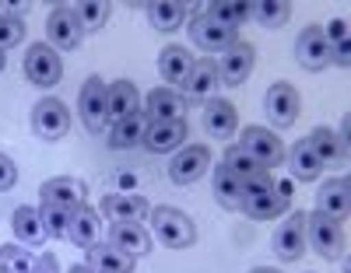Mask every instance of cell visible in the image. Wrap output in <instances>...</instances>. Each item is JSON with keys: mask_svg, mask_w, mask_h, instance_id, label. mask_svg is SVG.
I'll use <instances>...</instances> for the list:
<instances>
[{"mask_svg": "<svg viewBox=\"0 0 351 273\" xmlns=\"http://www.w3.org/2000/svg\"><path fill=\"white\" fill-rule=\"evenodd\" d=\"M148 218H152L155 238L162 242V246H169V249H190L193 242H197V228H193V221L183 214V210H176V207H155Z\"/></svg>", "mask_w": 351, "mask_h": 273, "instance_id": "1", "label": "cell"}, {"mask_svg": "<svg viewBox=\"0 0 351 273\" xmlns=\"http://www.w3.org/2000/svg\"><path fill=\"white\" fill-rule=\"evenodd\" d=\"M25 77L36 88H53L64 77V60L49 42H32L25 53Z\"/></svg>", "mask_w": 351, "mask_h": 273, "instance_id": "2", "label": "cell"}, {"mask_svg": "<svg viewBox=\"0 0 351 273\" xmlns=\"http://www.w3.org/2000/svg\"><path fill=\"white\" fill-rule=\"evenodd\" d=\"M306 238H309V246L324 256V259H341V256H344V231H341V221L319 214V210L306 214Z\"/></svg>", "mask_w": 351, "mask_h": 273, "instance_id": "3", "label": "cell"}, {"mask_svg": "<svg viewBox=\"0 0 351 273\" xmlns=\"http://www.w3.org/2000/svg\"><path fill=\"white\" fill-rule=\"evenodd\" d=\"M106 81L99 74H92L84 84H81V95H77V109H81V123L84 130L92 133H102L109 127V116H106Z\"/></svg>", "mask_w": 351, "mask_h": 273, "instance_id": "4", "label": "cell"}, {"mask_svg": "<svg viewBox=\"0 0 351 273\" xmlns=\"http://www.w3.org/2000/svg\"><path fill=\"white\" fill-rule=\"evenodd\" d=\"M239 147L246 151V155H253L263 168H271V165H281L288 158V151L281 144V137L267 127H246L243 137H239Z\"/></svg>", "mask_w": 351, "mask_h": 273, "instance_id": "5", "label": "cell"}, {"mask_svg": "<svg viewBox=\"0 0 351 273\" xmlns=\"http://www.w3.org/2000/svg\"><path fill=\"white\" fill-rule=\"evenodd\" d=\"M295 60H299L302 70H324V67L334 64V49H330V42H327V36H324V28H319V25H309V28L299 32Z\"/></svg>", "mask_w": 351, "mask_h": 273, "instance_id": "6", "label": "cell"}, {"mask_svg": "<svg viewBox=\"0 0 351 273\" xmlns=\"http://www.w3.org/2000/svg\"><path fill=\"white\" fill-rule=\"evenodd\" d=\"M299 109H302L299 91L291 88V84H285V81L271 84L267 95H263V112H267V119H271L278 130H288L291 123H295V119H299Z\"/></svg>", "mask_w": 351, "mask_h": 273, "instance_id": "7", "label": "cell"}, {"mask_svg": "<svg viewBox=\"0 0 351 273\" xmlns=\"http://www.w3.org/2000/svg\"><path fill=\"white\" fill-rule=\"evenodd\" d=\"M253 60H256V49L250 42H239L236 39L221 53V60H215V64H218V81L228 84V88H239L253 74Z\"/></svg>", "mask_w": 351, "mask_h": 273, "instance_id": "8", "label": "cell"}, {"mask_svg": "<svg viewBox=\"0 0 351 273\" xmlns=\"http://www.w3.org/2000/svg\"><path fill=\"white\" fill-rule=\"evenodd\" d=\"M32 127L43 140H60L71 130V112L60 99H39L32 109Z\"/></svg>", "mask_w": 351, "mask_h": 273, "instance_id": "9", "label": "cell"}, {"mask_svg": "<svg viewBox=\"0 0 351 273\" xmlns=\"http://www.w3.org/2000/svg\"><path fill=\"white\" fill-rule=\"evenodd\" d=\"M46 36H49V46H53V49H64V53H67V49H77L84 28H81L74 8H67V4L53 8V11H49V21H46Z\"/></svg>", "mask_w": 351, "mask_h": 273, "instance_id": "10", "label": "cell"}, {"mask_svg": "<svg viewBox=\"0 0 351 273\" xmlns=\"http://www.w3.org/2000/svg\"><path fill=\"white\" fill-rule=\"evenodd\" d=\"M208 168H211V151L204 144H190V147H180V155L169 161V179L180 182V186H190Z\"/></svg>", "mask_w": 351, "mask_h": 273, "instance_id": "11", "label": "cell"}, {"mask_svg": "<svg viewBox=\"0 0 351 273\" xmlns=\"http://www.w3.org/2000/svg\"><path fill=\"white\" fill-rule=\"evenodd\" d=\"M190 39L208 53H225L232 42H236V28H225L221 21H215L208 11H204L190 21Z\"/></svg>", "mask_w": 351, "mask_h": 273, "instance_id": "12", "label": "cell"}, {"mask_svg": "<svg viewBox=\"0 0 351 273\" xmlns=\"http://www.w3.org/2000/svg\"><path fill=\"white\" fill-rule=\"evenodd\" d=\"M274 252L281 263H295L306 252V214H288L274 231Z\"/></svg>", "mask_w": 351, "mask_h": 273, "instance_id": "13", "label": "cell"}, {"mask_svg": "<svg viewBox=\"0 0 351 273\" xmlns=\"http://www.w3.org/2000/svg\"><path fill=\"white\" fill-rule=\"evenodd\" d=\"M102 214L109 221L141 224L144 218L152 214V203L144 200V196H134V193H109V196H102Z\"/></svg>", "mask_w": 351, "mask_h": 273, "instance_id": "14", "label": "cell"}, {"mask_svg": "<svg viewBox=\"0 0 351 273\" xmlns=\"http://www.w3.org/2000/svg\"><path fill=\"white\" fill-rule=\"evenodd\" d=\"M39 196H43V203H49L56 210H67V214H74L77 207H84V186H81L77 179H71V175L43 182Z\"/></svg>", "mask_w": 351, "mask_h": 273, "instance_id": "15", "label": "cell"}, {"mask_svg": "<svg viewBox=\"0 0 351 273\" xmlns=\"http://www.w3.org/2000/svg\"><path fill=\"white\" fill-rule=\"evenodd\" d=\"M144 116L152 123H172V119L186 116V95H180L176 88H155L148 102H144Z\"/></svg>", "mask_w": 351, "mask_h": 273, "instance_id": "16", "label": "cell"}, {"mask_svg": "<svg viewBox=\"0 0 351 273\" xmlns=\"http://www.w3.org/2000/svg\"><path fill=\"white\" fill-rule=\"evenodd\" d=\"M144 147L152 155H169V151H180L186 144V123L183 119H172V123H148L144 130Z\"/></svg>", "mask_w": 351, "mask_h": 273, "instance_id": "17", "label": "cell"}, {"mask_svg": "<svg viewBox=\"0 0 351 273\" xmlns=\"http://www.w3.org/2000/svg\"><path fill=\"white\" fill-rule=\"evenodd\" d=\"M316 210L334 218V221L348 218V210H351V182H348V175L324 182V190H319V196H316Z\"/></svg>", "mask_w": 351, "mask_h": 273, "instance_id": "18", "label": "cell"}, {"mask_svg": "<svg viewBox=\"0 0 351 273\" xmlns=\"http://www.w3.org/2000/svg\"><path fill=\"white\" fill-rule=\"evenodd\" d=\"M134 112H141V95H137L134 81H112L106 88V116L112 123H120V119H127Z\"/></svg>", "mask_w": 351, "mask_h": 273, "instance_id": "19", "label": "cell"}, {"mask_svg": "<svg viewBox=\"0 0 351 273\" xmlns=\"http://www.w3.org/2000/svg\"><path fill=\"white\" fill-rule=\"evenodd\" d=\"M186 95L193 99V102H211L215 99V91L221 88V81H218V64L215 60H193V70H190V77H186Z\"/></svg>", "mask_w": 351, "mask_h": 273, "instance_id": "20", "label": "cell"}, {"mask_svg": "<svg viewBox=\"0 0 351 273\" xmlns=\"http://www.w3.org/2000/svg\"><path fill=\"white\" fill-rule=\"evenodd\" d=\"M236 127H239V112H236V105H232V102L211 99L208 105H204V130H208V137L225 140V137L236 133Z\"/></svg>", "mask_w": 351, "mask_h": 273, "instance_id": "21", "label": "cell"}, {"mask_svg": "<svg viewBox=\"0 0 351 273\" xmlns=\"http://www.w3.org/2000/svg\"><path fill=\"white\" fill-rule=\"evenodd\" d=\"M288 193L281 190H271V193H256V196H246L243 203H239V210L250 218V221H274V218H281L285 210H288Z\"/></svg>", "mask_w": 351, "mask_h": 273, "instance_id": "22", "label": "cell"}, {"mask_svg": "<svg viewBox=\"0 0 351 273\" xmlns=\"http://www.w3.org/2000/svg\"><path fill=\"white\" fill-rule=\"evenodd\" d=\"M109 246H116L127 256H144L152 249V235L141 224H123V221H109Z\"/></svg>", "mask_w": 351, "mask_h": 273, "instance_id": "23", "label": "cell"}, {"mask_svg": "<svg viewBox=\"0 0 351 273\" xmlns=\"http://www.w3.org/2000/svg\"><path fill=\"white\" fill-rule=\"evenodd\" d=\"M88 266H92V273H134V256L120 252L109 242H99L88 249Z\"/></svg>", "mask_w": 351, "mask_h": 273, "instance_id": "24", "label": "cell"}, {"mask_svg": "<svg viewBox=\"0 0 351 273\" xmlns=\"http://www.w3.org/2000/svg\"><path fill=\"white\" fill-rule=\"evenodd\" d=\"M148 123H152V119L144 116V109H141V112H134V116H127V119H120V123H112L109 147H116V151H130V147H141V140H144V130H148Z\"/></svg>", "mask_w": 351, "mask_h": 273, "instance_id": "25", "label": "cell"}, {"mask_svg": "<svg viewBox=\"0 0 351 273\" xmlns=\"http://www.w3.org/2000/svg\"><path fill=\"white\" fill-rule=\"evenodd\" d=\"M67 238L74 242L77 249H92L99 246V214L92 207H77L74 214H71V228H67Z\"/></svg>", "mask_w": 351, "mask_h": 273, "instance_id": "26", "label": "cell"}, {"mask_svg": "<svg viewBox=\"0 0 351 273\" xmlns=\"http://www.w3.org/2000/svg\"><path fill=\"white\" fill-rule=\"evenodd\" d=\"M309 147L316 151V158L324 165H344L348 161V144H341V137L330 127H316L309 133Z\"/></svg>", "mask_w": 351, "mask_h": 273, "instance_id": "27", "label": "cell"}, {"mask_svg": "<svg viewBox=\"0 0 351 273\" xmlns=\"http://www.w3.org/2000/svg\"><path fill=\"white\" fill-rule=\"evenodd\" d=\"M158 70H162V77H165L169 84H186V77H190V70H193L190 49H183V46H165L162 56H158Z\"/></svg>", "mask_w": 351, "mask_h": 273, "instance_id": "28", "label": "cell"}, {"mask_svg": "<svg viewBox=\"0 0 351 273\" xmlns=\"http://www.w3.org/2000/svg\"><path fill=\"white\" fill-rule=\"evenodd\" d=\"M11 228H14L18 242H25V246H32V249H39L46 242V228H43V218H39L36 207H18L14 218H11Z\"/></svg>", "mask_w": 351, "mask_h": 273, "instance_id": "29", "label": "cell"}, {"mask_svg": "<svg viewBox=\"0 0 351 273\" xmlns=\"http://www.w3.org/2000/svg\"><path fill=\"white\" fill-rule=\"evenodd\" d=\"M288 165H291V175L299 182H313L319 172H324V161L316 158V151L309 147V140H299L295 147L288 151Z\"/></svg>", "mask_w": 351, "mask_h": 273, "instance_id": "30", "label": "cell"}, {"mask_svg": "<svg viewBox=\"0 0 351 273\" xmlns=\"http://www.w3.org/2000/svg\"><path fill=\"white\" fill-rule=\"evenodd\" d=\"M215 200L225 207V210H239V203L246 200V190H243V182L232 175L225 165L215 168Z\"/></svg>", "mask_w": 351, "mask_h": 273, "instance_id": "31", "label": "cell"}, {"mask_svg": "<svg viewBox=\"0 0 351 273\" xmlns=\"http://www.w3.org/2000/svg\"><path fill=\"white\" fill-rule=\"evenodd\" d=\"M221 165L232 172V175H236L239 182H250V179H256L260 172H267V168H263L253 155H246V151L239 147V144H232L228 151H225V158H221Z\"/></svg>", "mask_w": 351, "mask_h": 273, "instance_id": "32", "label": "cell"}, {"mask_svg": "<svg viewBox=\"0 0 351 273\" xmlns=\"http://www.w3.org/2000/svg\"><path fill=\"white\" fill-rule=\"evenodd\" d=\"M186 8L183 4H169V0H158V4H148V21L158 28V32H176L183 25Z\"/></svg>", "mask_w": 351, "mask_h": 273, "instance_id": "33", "label": "cell"}, {"mask_svg": "<svg viewBox=\"0 0 351 273\" xmlns=\"http://www.w3.org/2000/svg\"><path fill=\"white\" fill-rule=\"evenodd\" d=\"M291 14V4H281V0H260L253 4V21H260L263 28H281Z\"/></svg>", "mask_w": 351, "mask_h": 273, "instance_id": "34", "label": "cell"}, {"mask_svg": "<svg viewBox=\"0 0 351 273\" xmlns=\"http://www.w3.org/2000/svg\"><path fill=\"white\" fill-rule=\"evenodd\" d=\"M208 14L215 21H221L225 28H239V25L253 21V4H211Z\"/></svg>", "mask_w": 351, "mask_h": 273, "instance_id": "35", "label": "cell"}, {"mask_svg": "<svg viewBox=\"0 0 351 273\" xmlns=\"http://www.w3.org/2000/svg\"><path fill=\"white\" fill-rule=\"evenodd\" d=\"M77 21L84 32H99V28L109 21V4H99V0H81V4L74 8Z\"/></svg>", "mask_w": 351, "mask_h": 273, "instance_id": "36", "label": "cell"}, {"mask_svg": "<svg viewBox=\"0 0 351 273\" xmlns=\"http://www.w3.org/2000/svg\"><path fill=\"white\" fill-rule=\"evenodd\" d=\"M39 218H43L46 235H53V238H67V228H71V214H67V210H56V207L43 203V207H39Z\"/></svg>", "mask_w": 351, "mask_h": 273, "instance_id": "37", "label": "cell"}, {"mask_svg": "<svg viewBox=\"0 0 351 273\" xmlns=\"http://www.w3.org/2000/svg\"><path fill=\"white\" fill-rule=\"evenodd\" d=\"M0 263H4L11 273H32V266H36L32 252L21 249V246H0Z\"/></svg>", "mask_w": 351, "mask_h": 273, "instance_id": "38", "label": "cell"}, {"mask_svg": "<svg viewBox=\"0 0 351 273\" xmlns=\"http://www.w3.org/2000/svg\"><path fill=\"white\" fill-rule=\"evenodd\" d=\"M25 39V21L18 14H0V49H14Z\"/></svg>", "mask_w": 351, "mask_h": 273, "instance_id": "39", "label": "cell"}, {"mask_svg": "<svg viewBox=\"0 0 351 273\" xmlns=\"http://www.w3.org/2000/svg\"><path fill=\"white\" fill-rule=\"evenodd\" d=\"M243 190H246V196H256V193H271V190H274V179H271V172H260L256 179L243 182Z\"/></svg>", "mask_w": 351, "mask_h": 273, "instance_id": "40", "label": "cell"}, {"mask_svg": "<svg viewBox=\"0 0 351 273\" xmlns=\"http://www.w3.org/2000/svg\"><path fill=\"white\" fill-rule=\"evenodd\" d=\"M14 182H18V168H14V161H11L8 155H0V193L11 190Z\"/></svg>", "mask_w": 351, "mask_h": 273, "instance_id": "41", "label": "cell"}, {"mask_svg": "<svg viewBox=\"0 0 351 273\" xmlns=\"http://www.w3.org/2000/svg\"><path fill=\"white\" fill-rule=\"evenodd\" d=\"M327 42H330V49H337V46H344L348 42V21H330V28H327Z\"/></svg>", "mask_w": 351, "mask_h": 273, "instance_id": "42", "label": "cell"}, {"mask_svg": "<svg viewBox=\"0 0 351 273\" xmlns=\"http://www.w3.org/2000/svg\"><path fill=\"white\" fill-rule=\"evenodd\" d=\"M32 273H60V263H56V256H53V252H46V256H39V259H36Z\"/></svg>", "mask_w": 351, "mask_h": 273, "instance_id": "43", "label": "cell"}, {"mask_svg": "<svg viewBox=\"0 0 351 273\" xmlns=\"http://www.w3.org/2000/svg\"><path fill=\"white\" fill-rule=\"evenodd\" d=\"M334 64H337V67H348V64H351V46H348V42L334 49Z\"/></svg>", "mask_w": 351, "mask_h": 273, "instance_id": "44", "label": "cell"}, {"mask_svg": "<svg viewBox=\"0 0 351 273\" xmlns=\"http://www.w3.org/2000/svg\"><path fill=\"white\" fill-rule=\"evenodd\" d=\"M71 273H92V266H84V263H77V266H71Z\"/></svg>", "mask_w": 351, "mask_h": 273, "instance_id": "45", "label": "cell"}, {"mask_svg": "<svg viewBox=\"0 0 351 273\" xmlns=\"http://www.w3.org/2000/svg\"><path fill=\"white\" fill-rule=\"evenodd\" d=\"M250 273H281V270H274V266H256V270H250Z\"/></svg>", "mask_w": 351, "mask_h": 273, "instance_id": "46", "label": "cell"}, {"mask_svg": "<svg viewBox=\"0 0 351 273\" xmlns=\"http://www.w3.org/2000/svg\"><path fill=\"white\" fill-rule=\"evenodd\" d=\"M4 64H8V53H4V49H0V70H4Z\"/></svg>", "mask_w": 351, "mask_h": 273, "instance_id": "47", "label": "cell"}, {"mask_svg": "<svg viewBox=\"0 0 351 273\" xmlns=\"http://www.w3.org/2000/svg\"><path fill=\"white\" fill-rule=\"evenodd\" d=\"M0 273H11V270H8V266H4V263H0Z\"/></svg>", "mask_w": 351, "mask_h": 273, "instance_id": "48", "label": "cell"}, {"mask_svg": "<svg viewBox=\"0 0 351 273\" xmlns=\"http://www.w3.org/2000/svg\"><path fill=\"white\" fill-rule=\"evenodd\" d=\"M0 14H4V11H0Z\"/></svg>", "mask_w": 351, "mask_h": 273, "instance_id": "49", "label": "cell"}]
</instances>
